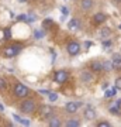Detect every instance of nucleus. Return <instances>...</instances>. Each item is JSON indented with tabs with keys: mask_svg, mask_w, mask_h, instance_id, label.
I'll list each match as a JSON object with an SVG mask.
<instances>
[{
	"mask_svg": "<svg viewBox=\"0 0 121 127\" xmlns=\"http://www.w3.org/2000/svg\"><path fill=\"white\" fill-rule=\"evenodd\" d=\"M20 107H21V112H24V113H32V112L35 110L37 104H35V102H34V100L27 99V100H24V102H23Z\"/></svg>",
	"mask_w": 121,
	"mask_h": 127,
	"instance_id": "obj_1",
	"label": "nucleus"
},
{
	"mask_svg": "<svg viewBox=\"0 0 121 127\" xmlns=\"http://www.w3.org/2000/svg\"><path fill=\"white\" fill-rule=\"evenodd\" d=\"M14 95L18 96V97H25L28 95V88L23 83H17L14 86Z\"/></svg>",
	"mask_w": 121,
	"mask_h": 127,
	"instance_id": "obj_2",
	"label": "nucleus"
},
{
	"mask_svg": "<svg viewBox=\"0 0 121 127\" xmlns=\"http://www.w3.org/2000/svg\"><path fill=\"white\" fill-rule=\"evenodd\" d=\"M66 50L71 55H77L80 52V45H79L77 42H69L68 47H66Z\"/></svg>",
	"mask_w": 121,
	"mask_h": 127,
	"instance_id": "obj_3",
	"label": "nucleus"
},
{
	"mask_svg": "<svg viewBox=\"0 0 121 127\" xmlns=\"http://www.w3.org/2000/svg\"><path fill=\"white\" fill-rule=\"evenodd\" d=\"M66 79H68V72L66 71H58V72L55 73V82L63 83V82H66Z\"/></svg>",
	"mask_w": 121,
	"mask_h": 127,
	"instance_id": "obj_4",
	"label": "nucleus"
},
{
	"mask_svg": "<svg viewBox=\"0 0 121 127\" xmlns=\"http://www.w3.org/2000/svg\"><path fill=\"white\" fill-rule=\"evenodd\" d=\"M106 18H107V16H106V14L96 13L93 16V23L94 24H101V23H104V21H106Z\"/></svg>",
	"mask_w": 121,
	"mask_h": 127,
	"instance_id": "obj_5",
	"label": "nucleus"
},
{
	"mask_svg": "<svg viewBox=\"0 0 121 127\" xmlns=\"http://www.w3.org/2000/svg\"><path fill=\"white\" fill-rule=\"evenodd\" d=\"M80 106V103H75V102H69V103H66V106H65V109H66L68 113H75L77 110V107Z\"/></svg>",
	"mask_w": 121,
	"mask_h": 127,
	"instance_id": "obj_6",
	"label": "nucleus"
},
{
	"mask_svg": "<svg viewBox=\"0 0 121 127\" xmlns=\"http://www.w3.org/2000/svg\"><path fill=\"white\" fill-rule=\"evenodd\" d=\"M4 57L6 58H11V57H14V55L17 54V51L14 50V47H7V48H4Z\"/></svg>",
	"mask_w": 121,
	"mask_h": 127,
	"instance_id": "obj_7",
	"label": "nucleus"
},
{
	"mask_svg": "<svg viewBox=\"0 0 121 127\" xmlns=\"http://www.w3.org/2000/svg\"><path fill=\"white\" fill-rule=\"evenodd\" d=\"M90 66H92V69H93L94 72H100V71H103V62H100V61H93Z\"/></svg>",
	"mask_w": 121,
	"mask_h": 127,
	"instance_id": "obj_8",
	"label": "nucleus"
},
{
	"mask_svg": "<svg viewBox=\"0 0 121 127\" xmlns=\"http://www.w3.org/2000/svg\"><path fill=\"white\" fill-rule=\"evenodd\" d=\"M113 66L114 69H121V57L120 55H114V58H113Z\"/></svg>",
	"mask_w": 121,
	"mask_h": 127,
	"instance_id": "obj_9",
	"label": "nucleus"
},
{
	"mask_svg": "<svg viewBox=\"0 0 121 127\" xmlns=\"http://www.w3.org/2000/svg\"><path fill=\"white\" fill-rule=\"evenodd\" d=\"M94 116H96L94 110L92 109V107H86V110H85V117L87 119V120H93Z\"/></svg>",
	"mask_w": 121,
	"mask_h": 127,
	"instance_id": "obj_10",
	"label": "nucleus"
},
{
	"mask_svg": "<svg viewBox=\"0 0 121 127\" xmlns=\"http://www.w3.org/2000/svg\"><path fill=\"white\" fill-rule=\"evenodd\" d=\"M80 78H82V81L83 82H90L92 79H93V75H92L89 71H83L82 75H80Z\"/></svg>",
	"mask_w": 121,
	"mask_h": 127,
	"instance_id": "obj_11",
	"label": "nucleus"
},
{
	"mask_svg": "<svg viewBox=\"0 0 121 127\" xmlns=\"http://www.w3.org/2000/svg\"><path fill=\"white\" fill-rule=\"evenodd\" d=\"M13 117H14V120H16V122L21 123L23 126H30V120H25V119H21V117H20V116H17V114H16V113L13 114Z\"/></svg>",
	"mask_w": 121,
	"mask_h": 127,
	"instance_id": "obj_12",
	"label": "nucleus"
},
{
	"mask_svg": "<svg viewBox=\"0 0 121 127\" xmlns=\"http://www.w3.org/2000/svg\"><path fill=\"white\" fill-rule=\"evenodd\" d=\"M52 107H48V106H45V107H42V116L44 117H47V119H49V116L52 114Z\"/></svg>",
	"mask_w": 121,
	"mask_h": 127,
	"instance_id": "obj_13",
	"label": "nucleus"
},
{
	"mask_svg": "<svg viewBox=\"0 0 121 127\" xmlns=\"http://www.w3.org/2000/svg\"><path fill=\"white\" fill-rule=\"evenodd\" d=\"M93 6V0H82V9L89 10Z\"/></svg>",
	"mask_w": 121,
	"mask_h": 127,
	"instance_id": "obj_14",
	"label": "nucleus"
},
{
	"mask_svg": "<svg viewBox=\"0 0 121 127\" xmlns=\"http://www.w3.org/2000/svg\"><path fill=\"white\" fill-rule=\"evenodd\" d=\"M49 126L51 127H59L61 126V120L56 117H49Z\"/></svg>",
	"mask_w": 121,
	"mask_h": 127,
	"instance_id": "obj_15",
	"label": "nucleus"
},
{
	"mask_svg": "<svg viewBox=\"0 0 121 127\" xmlns=\"http://www.w3.org/2000/svg\"><path fill=\"white\" fill-rule=\"evenodd\" d=\"M68 27L71 28V30H76V28H79V23H77V20L72 18L71 21L68 23Z\"/></svg>",
	"mask_w": 121,
	"mask_h": 127,
	"instance_id": "obj_16",
	"label": "nucleus"
},
{
	"mask_svg": "<svg viewBox=\"0 0 121 127\" xmlns=\"http://www.w3.org/2000/svg\"><path fill=\"white\" fill-rule=\"evenodd\" d=\"M111 69H114V66H113V61H106V62H103V71H111Z\"/></svg>",
	"mask_w": 121,
	"mask_h": 127,
	"instance_id": "obj_17",
	"label": "nucleus"
},
{
	"mask_svg": "<svg viewBox=\"0 0 121 127\" xmlns=\"http://www.w3.org/2000/svg\"><path fill=\"white\" fill-rule=\"evenodd\" d=\"M66 126L68 127H79V126H80V123L77 122V120H68Z\"/></svg>",
	"mask_w": 121,
	"mask_h": 127,
	"instance_id": "obj_18",
	"label": "nucleus"
},
{
	"mask_svg": "<svg viewBox=\"0 0 121 127\" xmlns=\"http://www.w3.org/2000/svg\"><path fill=\"white\" fill-rule=\"evenodd\" d=\"M45 32L42 31V30H35V32H34V37H35L37 40H40V38H44Z\"/></svg>",
	"mask_w": 121,
	"mask_h": 127,
	"instance_id": "obj_19",
	"label": "nucleus"
},
{
	"mask_svg": "<svg viewBox=\"0 0 121 127\" xmlns=\"http://www.w3.org/2000/svg\"><path fill=\"white\" fill-rule=\"evenodd\" d=\"M110 28H103L101 31H100V37H103V38H106V37H108L110 35Z\"/></svg>",
	"mask_w": 121,
	"mask_h": 127,
	"instance_id": "obj_20",
	"label": "nucleus"
},
{
	"mask_svg": "<svg viewBox=\"0 0 121 127\" xmlns=\"http://www.w3.org/2000/svg\"><path fill=\"white\" fill-rule=\"evenodd\" d=\"M35 20H37V17H35V14H34V13L27 14V20H25V21H28V23H32V21H35Z\"/></svg>",
	"mask_w": 121,
	"mask_h": 127,
	"instance_id": "obj_21",
	"label": "nucleus"
},
{
	"mask_svg": "<svg viewBox=\"0 0 121 127\" xmlns=\"http://www.w3.org/2000/svg\"><path fill=\"white\" fill-rule=\"evenodd\" d=\"M48 99H49L51 102H55V100L58 99V95L54 93V92H49V93H48Z\"/></svg>",
	"mask_w": 121,
	"mask_h": 127,
	"instance_id": "obj_22",
	"label": "nucleus"
},
{
	"mask_svg": "<svg viewBox=\"0 0 121 127\" xmlns=\"http://www.w3.org/2000/svg\"><path fill=\"white\" fill-rule=\"evenodd\" d=\"M116 91H117V88H114V89H111V91H107L106 89V97H111V96H114V93H116Z\"/></svg>",
	"mask_w": 121,
	"mask_h": 127,
	"instance_id": "obj_23",
	"label": "nucleus"
},
{
	"mask_svg": "<svg viewBox=\"0 0 121 127\" xmlns=\"http://www.w3.org/2000/svg\"><path fill=\"white\" fill-rule=\"evenodd\" d=\"M110 113H113V114H120V107L114 104V106H113L111 109H110Z\"/></svg>",
	"mask_w": 121,
	"mask_h": 127,
	"instance_id": "obj_24",
	"label": "nucleus"
},
{
	"mask_svg": "<svg viewBox=\"0 0 121 127\" xmlns=\"http://www.w3.org/2000/svg\"><path fill=\"white\" fill-rule=\"evenodd\" d=\"M48 26H52V20L51 18H45L44 21H42V27H48Z\"/></svg>",
	"mask_w": 121,
	"mask_h": 127,
	"instance_id": "obj_25",
	"label": "nucleus"
},
{
	"mask_svg": "<svg viewBox=\"0 0 121 127\" xmlns=\"http://www.w3.org/2000/svg\"><path fill=\"white\" fill-rule=\"evenodd\" d=\"M6 88H7V83L3 78H0V91H4Z\"/></svg>",
	"mask_w": 121,
	"mask_h": 127,
	"instance_id": "obj_26",
	"label": "nucleus"
},
{
	"mask_svg": "<svg viewBox=\"0 0 121 127\" xmlns=\"http://www.w3.org/2000/svg\"><path fill=\"white\" fill-rule=\"evenodd\" d=\"M10 37H11L10 28H4V40H10Z\"/></svg>",
	"mask_w": 121,
	"mask_h": 127,
	"instance_id": "obj_27",
	"label": "nucleus"
},
{
	"mask_svg": "<svg viewBox=\"0 0 121 127\" xmlns=\"http://www.w3.org/2000/svg\"><path fill=\"white\" fill-rule=\"evenodd\" d=\"M97 126H99V127H108V126H110V123H108V122H99V123H97Z\"/></svg>",
	"mask_w": 121,
	"mask_h": 127,
	"instance_id": "obj_28",
	"label": "nucleus"
},
{
	"mask_svg": "<svg viewBox=\"0 0 121 127\" xmlns=\"http://www.w3.org/2000/svg\"><path fill=\"white\" fill-rule=\"evenodd\" d=\"M17 20L18 21H25V20H27V14H20L17 17Z\"/></svg>",
	"mask_w": 121,
	"mask_h": 127,
	"instance_id": "obj_29",
	"label": "nucleus"
},
{
	"mask_svg": "<svg viewBox=\"0 0 121 127\" xmlns=\"http://www.w3.org/2000/svg\"><path fill=\"white\" fill-rule=\"evenodd\" d=\"M116 88L117 89H121V76L116 79Z\"/></svg>",
	"mask_w": 121,
	"mask_h": 127,
	"instance_id": "obj_30",
	"label": "nucleus"
},
{
	"mask_svg": "<svg viewBox=\"0 0 121 127\" xmlns=\"http://www.w3.org/2000/svg\"><path fill=\"white\" fill-rule=\"evenodd\" d=\"M14 50H16V51H17V54H18V52H20V50H21V48H23V45H21V44H14Z\"/></svg>",
	"mask_w": 121,
	"mask_h": 127,
	"instance_id": "obj_31",
	"label": "nucleus"
},
{
	"mask_svg": "<svg viewBox=\"0 0 121 127\" xmlns=\"http://www.w3.org/2000/svg\"><path fill=\"white\" fill-rule=\"evenodd\" d=\"M101 45H103V48H108V47L111 45V42H110V41H103Z\"/></svg>",
	"mask_w": 121,
	"mask_h": 127,
	"instance_id": "obj_32",
	"label": "nucleus"
},
{
	"mask_svg": "<svg viewBox=\"0 0 121 127\" xmlns=\"http://www.w3.org/2000/svg\"><path fill=\"white\" fill-rule=\"evenodd\" d=\"M101 88H103L104 91H106V89L108 88V83H107V82H104V83H103V86H101Z\"/></svg>",
	"mask_w": 121,
	"mask_h": 127,
	"instance_id": "obj_33",
	"label": "nucleus"
},
{
	"mask_svg": "<svg viewBox=\"0 0 121 127\" xmlns=\"http://www.w3.org/2000/svg\"><path fill=\"white\" fill-rule=\"evenodd\" d=\"M62 13H63V16H66V14H68V10H66V7H62Z\"/></svg>",
	"mask_w": 121,
	"mask_h": 127,
	"instance_id": "obj_34",
	"label": "nucleus"
},
{
	"mask_svg": "<svg viewBox=\"0 0 121 127\" xmlns=\"http://www.w3.org/2000/svg\"><path fill=\"white\" fill-rule=\"evenodd\" d=\"M85 45H86V48H89V47L92 45V42H90V41H86V44H85Z\"/></svg>",
	"mask_w": 121,
	"mask_h": 127,
	"instance_id": "obj_35",
	"label": "nucleus"
},
{
	"mask_svg": "<svg viewBox=\"0 0 121 127\" xmlns=\"http://www.w3.org/2000/svg\"><path fill=\"white\" fill-rule=\"evenodd\" d=\"M40 93H44V95H48L49 92H48V91H40Z\"/></svg>",
	"mask_w": 121,
	"mask_h": 127,
	"instance_id": "obj_36",
	"label": "nucleus"
},
{
	"mask_svg": "<svg viewBox=\"0 0 121 127\" xmlns=\"http://www.w3.org/2000/svg\"><path fill=\"white\" fill-rule=\"evenodd\" d=\"M3 110H4V107H3V104L0 103V112H3Z\"/></svg>",
	"mask_w": 121,
	"mask_h": 127,
	"instance_id": "obj_37",
	"label": "nucleus"
},
{
	"mask_svg": "<svg viewBox=\"0 0 121 127\" xmlns=\"http://www.w3.org/2000/svg\"><path fill=\"white\" fill-rule=\"evenodd\" d=\"M18 1H20V3H25V1H27V0H18Z\"/></svg>",
	"mask_w": 121,
	"mask_h": 127,
	"instance_id": "obj_38",
	"label": "nucleus"
},
{
	"mask_svg": "<svg viewBox=\"0 0 121 127\" xmlns=\"http://www.w3.org/2000/svg\"><path fill=\"white\" fill-rule=\"evenodd\" d=\"M114 1H116V3H121V0H114Z\"/></svg>",
	"mask_w": 121,
	"mask_h": 127,
	"instance_id": "obj_39",
	"label": "nucleus"
},
{
	"mask_svg": "<svg viewBox=\"0 0 121 127\" xmlns=\"http://www.w3.org/2000/svg\"><path fill=\"white\" fill-rule=\"evenodd\" d=\"M120 30H121V24H120Z\"/></svg>",
	"mask_w": 121,
	"mask_h": 127,
	"instance_id": "obj_40",
	"label": "nucleus"
}]
</instances>
